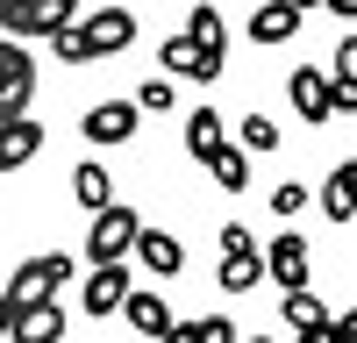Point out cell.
<instances>
[{
  "label": "cell",
  "mask_w": 357,
  "mask_h": 343,
  "mask_svg": "<svg viewBox=\"0 0 357 343\" xmlns=\"http://www.w3.org/2000/svg\"><path fill=\"white\" fill-rule=\"evenodd\" d=\"M286 100L301 107V122H336V86H329V72H314V65H301L286 79Z\"/></svg>",
  "instance_id": "cell-8"
},
{
  "label": "cell",
  "mask_w": 357,
  "mask_h": 343,
  "mask_svg": "<svg viewBox=\"0 0 357 343\" xmlns=\"http://www.w3.org/2000/svg\"><path fill=\"white\" fill-rule=\"evenodd\" d=\"M301 208H307V186H301V179H286V186L272 193V215H279V222H293Z\"/></svg>",
  "instance_id": "cell-25"
},
{
  "label": "cell",
  "mask_w": 357,
  "mask_h": 343,
  "mask_svg": "<svg viewBox=\"0 0 357 343\" xmlns=\"http://www.w3.org/2000/svg\"><path fill=\"white\" fill-rule=\"evenodd\" d=\"M0 8H8V0H0Z\"/></svg>",
  "instance_id": "cell-30"
},
{
  "label": "cell",
  "mask_w": 357,
  "mask_h": 343,
  "mask_svg": "<svg viewBox=\"0 0 357 343\" xmlns=\"http://www.w3.org/2000/svg\"><path fill=\"white\" fill-rule=\"evenodd\" d=\"M8 314H15V300H8V286H0V336H8Z\"/></svg>",
  "instance_id": "cell-27"
},
{
  "label": "cell",
  "mask_w": 357,
  "mask_h": 343,
  "mask_svg": "<svg viewBox=\"0 0 357 343\" xmlns=\"http://www.w3.org/2000/svg\"><path fill=\"white\" fill-rule=\"evenodd\" d=\"M122 307H129V329H143V336H158V343H172V329H178V314L165 307V294H122Z\"/></svg>",
  "instance_id": "cell-13"
},
{
  "label": "cell",
  "mask_w": 357,
  "mask_h": 343,
  "mask_svg": "<svg viewBox=\"0 0 357 343\" xmlns=\"http://www.w3.org/2000/svg\"><path fill=\"white\" fill-rule=\"evenodd\" d=\"M172 343H236V322H222V314H200V322H178Z\"/></svg>",
  "instance_id": "cell-23"
},
{
  "label": "cell",
  "mask_w": 357,
  "mask_h": 343,
  "mask_svg": "<svg viewBox=\"0 0 357 343\" xmlns=\"http://www.w3.org/2000/svg\"><path fill=\"white\" fill-rule=\"evenodd\" d=\"M8 336H15V343H50V336H65V307H57V294H43V300H15Z\"/></svg>",
  "instance_id": "cell-7"
},
{
  "label": "cell",
  "mask_w": 357,
  "mask_h": 343,
  "mask_svg": "<svg viewBox=\"0 0 357 343\" xmlns=\"http://www.w3.org/2000/svg\"><path fill=\"white\" fill-rule=\"evenodd\" d=\"M72 200H79L86 215H93V208H107V200H114V179H107V165H100V158L72 165Z\"/></svg>",
  "instance_id": "cell-18"
},
{
  "label": "cell",
  "mask_w": 357,
  "mask_h": 343,
  "mask_svg": "<svg viewBox=\"0 0 357 343\" xmlns=\"http://www.w3.org/2000/svg\"><path fill=\"white\" fill-rule=\"evenodd\" d=\"M207 172H215L222 193H243V186H250V158H243V143H222V151L207 158Z\"/></svg>",
  "instance_id": "cell-21"
},
{
  "label": "cell",
  "mask_w": 357,
  "mask_h": 343,
  "mask_svg": "<svg viewBox=\"0 0 357 343\" xmlns=\"http://www.w3.org/2000/svg\"><path fill=\"white\" fill-rule=\"evenodd\" d=\"M264 279V257H257V243H236V250H222V294H250V286Z\"/></svg>",
  "instance_id": "cell-16"
},
{
  "label": "cell",
  "mask_w": 357,
  "mask_h": 343,
  "mask_svg": "<svg viewBox=\"0 0 357 343\" xmlns=\"http://www.w3.org/2000/svg\"><path fill=\"white\" fill-rule=\"evenodd\" d=\"M158 57H165V72H172V79H200V86H215V79H222V57H215V50H200L186 29H178V36H172Z\"/></svg>",
  "instance_id": "cell-11"
},
{
  "label": "cell",
  "mask_w": 357,
  "mask_h": 343,
  "mask_svg": "<svg viewBox=\"0 0 357 343\" xmlns=\"http://www.w3.org/2000/svg\"><path fill=\"white\" fill-rule=\"evenodd\" d=\"M43 43L65 57V65H93V57H114V50L136 43V15H129V8H100V15H86V22L50 29Z\"/></svg>",
  "instance_id": "cell-1"
},
{
  "label": "cell",
  "mask_w": 357,
  "mask_h": 343,
  "mask_svg": "<svg viewBox=\"0 0 357 343\" xmlns=\"http://www.w3.org/2000/svg\"><path fill=\"white\" fill-rule=\"evenodd\" d=\"M257 257H264V272H272L279 286H307V272H314V250H307L301 229H279L272 250H257Z\"/></svg>",
  "instance_id": "cell-6"
},
{
  "label": "cell",
  "mask_w": 357,
  "mask_h": 343,
  "mask_svg": "<svg viewBox=\"0 0 357 343\" xmlns=\"http://www.w3.org/2000/svg\"><path fill=\"white\" fill-rule=\"evenodd\" d=\"M129 250L143 257V272H158V279H172L178 265H186V243L165 236V229H136V243H129Z\"/></svg>",
  "instance_id": "cell-14"
},
{
  "label": "cell",
  "mask_w": 357,
  "mask_h": 343,
  "mask_svg": "<svg viewBox=\"0 0 357 343\" xmlns=\"http://www.w3.org/2000/svg\"><path fill=\"white\" fill-rule=\"evenodd\" d=\"M72 22V0H8L0 8V29L8 36H50V29Z\"/></svg>",
  "instance_id": "cell-5"
},
{
  "label": "cell",
  "mask_w": 357,
  "mask_h": 343,
  "mask_svg": "<svg viewBox=\"0 0 357 343\" xmlns=\"http://www.w3.org/2000/svg\"><path fill=\"white\" fill-rule=\"evenodd\" d=\"M186 36H193L200 50H215V57H229V22H222L215 8H207V0H200V8L186 15Z\"/></svg>",
  "instance_id": "cell-22"
},
{
  "label": "cell",
  "mask_w": 357,
  "mask_h": 343,
  "mask_svg": "<svg viewBox=\"0 0 357 343\" xmlns=\"http://www.w3.org/2000/svg\"><path fill=\"white\" fill-rule=\"evenodd\" d=\"M122 294H129L122 257H100V265L86 272V286H79V307H86V314H122Z\"/></svg>",
  "instance_id": "cell-9"
},
{
  "label": "cell",
  "mask_w": 357,
  "mask_h": 343,
  "mask_svg": "<svg viewBox=\"0 0 357 343\" xmlns=\"http://www.w3.org/2000/svg\"><path fill=\"white\" fill-rule=\"evenodd\" d=\"M293 29H301V8H293V0H264L250 15V43H286Z\"/></svg>",
  "instance_id": "cell-17"
},
{
  "label": "cell",
  "mask_w": 357,
  "mask_h": 343,
  "mask_svg": "<svg viewBox=\"0 0 357 343\" xmlns=\"http://www.w3.org/2000/svg\"><path fill=\"white\" fill-rule=\"evenodd\" d=\"M293 8H301V15H307V8H321V0H293Z\"/></svg>",
  "instance_id": "cell-29"
},
{
  "label": "cell",
  "mask_w": 357,
  "mask_h": 343,
  "mask_svg": "<svg viewBox=\"0 0 357 343\" xmlns=\"http://www.w3.org/2000/svg\"><path fill=\"white\" fill-rule=\"evenodd\" d=\"M36 151H43V122H29V114H8V122H0V172H22Z\"/></svg>",
  "instance_id": "cell-12"
},
{
  "label": "cell",
  "mask_w": 357,
  "mask_h": 343,
  "mask_svg": "<svg viewBox=\"0 0 357 343\" xmlns=\"http://www.w3.org/2000/svg\"><path fill=\"white\" fill-rule=\"evenodd\" d=\"M57 286H72V257L65 250H43V257H29V265H15L8 300H43V294H57Z\"/></svg>",
  "instance_id": "cell-4"
},
{
  "label": "cell",
  "mask_w": 357,
  "mask_h": 343,
  "mask_svg": "<svg viewBox=\"0 0 357 343\" xmlns=\"http://www.w3.org/2000/svg\"><path fill=\"white\" fill-rule=\"evenodd\" d=\"M136 122H143L136 100H93L79 129H86V143H100V151H107V143H129V136H136Z\"/></svg>",
  "instance_id": "cell-10"
},
{
  "label": "cell",
  "mask_w": 357,
  "mask_h": 343,
  "mask_svg": "<svg viewBox=\"0 0 357 343\" xmlns=\"http://www.w3.org/2000/svg\"><path fill=\"white\" fill-rule=\"evenodd\" d=\"M222 143H229L222 107H193V114H186V158H200V165H207V158L222 151Z\"/></svg>",
  "instance_id": "cell-15"
},
{
  "label": "cell",
  "mask_w": 357,
  "mask_h": 343,
  "mask_svg": "<svg viewBox=\"0 0 357 343\" xmlns=\"http://www.w3.org/2000/svg\"><path fill=\"white\" fill-rule=\"evenodd\" d=\"M29 100H36V57L22 50V36H0V122L29 114Z\"/></svg>",
  "instance_id": "cell-2"
},
{
  "label": "cell",
  "mask_w": 357,
  "mask_h": 343,
  "mask_svg": "<svg viewBox=\"0 0 357 343\" xmlns=\"http://www.w3.org/2000/svg\"><path fill=\"white\" fill-rule=\"evenodd\" d=\"M243 151H279V122H264V114H243Z\"/></svg>",
  "instance_id": "cell-24"
},
{
  "label": "cell",
  "mask_w": 357,
  "mask_h": 343,
  "mask_svg": "<svg viewBox=\"0 0 357 343\" xmlns=\"http://www.w3.org/2000/svg\"><path fill=\"white\" fill-rule=\"evenodd\" d=\"M321 208H329V222H350L357 215V158H343L329 172V186H321Z\"/></svg>",
  "instance_id": "cell-19"
},
{
  "label": "cell",
  "mask_w": 357,
  "mask_h": 343,
  "mask_svg": "<svg viewBox=\"0 0 357 343\" xmlns=\"http://www.w3.org/2000/svg\"><path fill=\"white\" fill-rule=\"evenodd\" d=\"M136 229H143V215L136 208H122V200H107V208H93V229H86V257H129V243H136Z\"/></svg>",
  "instance_id": "cell-3"
},
{
  "label": "cell",
  "mask_w": 357,
  "mask_h": 343,
  "mask_svg": "<svg viewBox=\"0 0 357 343\" xmlns=\"http://www.w3.org/2000/svg\"><path fill=\"white\" fill-rule=\"evenodd\" d=\"M286 329H301V336H321L329 329V307H321L307 286H286Z\"/></svg>",
  "instance_id": "cell-20"
},
{
  "label": "cell",
  "mask_w": 357,
  "mask_h": 343,
  "mask_svg": "<svg viewBox=\"0 0 357 343\" xmlns=\"http://www.w3.org/2000/svg\"><path fill=\"white\" fill-rule=\"evenodd\" d=\"M321 8H336V15H343V22H350V15H357V0H321Z\"/></svg>",
  "instance_id": "cell-28"
},
{
  "label": "cell",
  "mask_w": 357,
  "mask_h": 343,
  "mask_svg": "<svg viewBox=\"0 0 357 343\" xmlns=\"http://www.w3.org/2000/svg\"><path fill=\"white\" fill-rule=\"evenodd\" d=\"M172 100H178V93H172V79H143V86H136V107H151V114H165Z\"/></svg>",
  "instance_id": "cell-26"
}]
</instances>
